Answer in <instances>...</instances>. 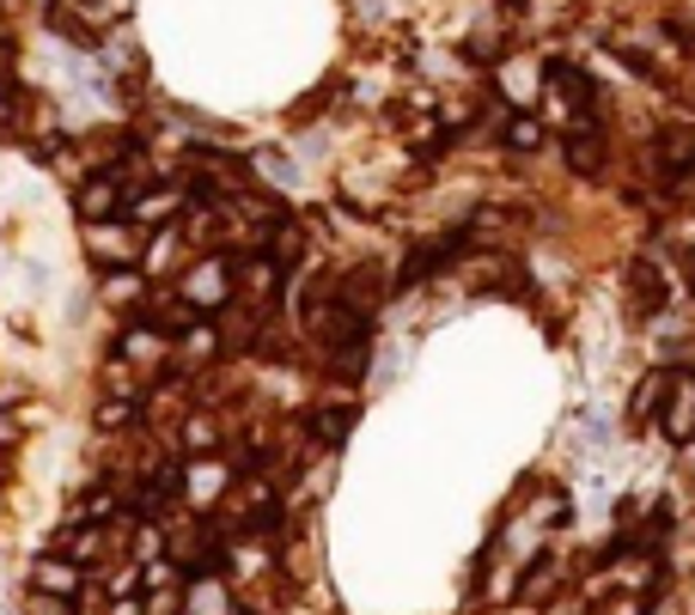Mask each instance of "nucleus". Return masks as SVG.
Masks as SVG:
<instances>
[{
  "label": "nucleus",
  "instance_id": "9d476101",
  "mask_svg": "<svg viewBox=\"0 0 695 615\" xmlns=\"http://www.w3.org/2000/svg\"><path fill=\"white\" fill-rule=\"evenodd\" d=\"M116 195H123V189H116L110 177H98V183H86V189H80V207L92 219H110V214H123V202H116Z\"/></svg>",
  "mask_w": 695,
  "mask_h": 615
},
{
  "label": "nucleus",
  "instance_id": "9b49d317",
  "mask_svg": "<svg viewBox=\"0 0 695 615\" xmlns=\"http://www.w3.org/2000/svg\"><path fill=\"white\" fill-rule=\"evenodd\" d=\"M49 25H56L61 37H74V43H86V49H92V25H80L68 7H49Z\"/></svg>",
  "mask_w": 695,
  "mask_h": 615
},
{
  "label": "nucleus",
  "instance_id": "ddd939ff",
  "mask_svg": "<svg viewBox=\"0 0 695 615\" xmlns=\"http://www.w3.org/2000/svg\"><path fill=\"white\" fill-rule=\"evenodd\" d=\"M684 293L695 299V251H684Z\"/></svg>",
  "mask_w": 695,
  "mask_h": 615
},
{
  "label": "nucleus",
  "instance_id": "7ed1b4c3",
  "mask_svg": "<svg viewBox=\"0 0 695 615\" xmlns=\"http://www.w3.org/2000/svg\"><path fill=\"white\" fill-rule=\"evenodd\" d=\"M226 299H232V256H202L184 274V305L189 311H226Z\"/></svg>",
  "mask_w": 695,
  "mask_h": 615
},
{
  "label": "nucleus",
  "instance_id": "f257e3e1",
  "mask_svg": "<svg viewBox=\"0 0 695 615\" xmlns=\"http://www.w3.org/2000/svg\"><path fill=\"white\" fill-rule=\"evenodd\" d=\"M544 80H549V56L537 43H512L507 56L488 68V91H495V104H507V110H537Z\"/></svg>",
  "mask_w": 695,
  "mask_h": 615
},
{
  "label": "nucleus",
  "instance_id": "1a4fd4ad",
  "mask_svg": "<svg viewBox=\"0 0 695 615\" xmlns=\"http://www.w3.org/2000/svg\"><path fill=\"white\" fill-rule=\"evenodd\" d=\"M226 481H232L226 463H196V469H189V500H196V506H214V500L226 494Z\"/></svg>",
  "mask_w": 695,
  "mask_h": 615
},
{
  "label": "nucleus",
  "instance_id": "39448f33",
  "mask_svg": "<svg viewBox=\"0 0 695 615\" xmlns=\"http://www.w3.org/2000/svg\"><path fill=\"white\" fill-rule=\"evenodd\" d=\"M500 147L512 153V159H537V153L549 147V128L537 110H507L500 116Z\"/></svg>",
  "mask_w": 695,
  "mask_h": 615
},
{
  "label": "nucleus",
  "instance_id": "0eeeda50",
  "mask_svg": "<svg viewBox=\"0 0 695 615\" xmlns=\"http://www.w3.org/2000/svg\"><path fill=\"white\" fill-rule=\"evenodd\" d=\"M31 585H37V597H74L80 592V567H74V560H37L31 567Z\"/></svg>",
  "mask_w": 695,
  "mask_h": 615
},
{
  "label": "nucleus",
  "instance_id": "2eb2a0df",
  "mask_svg": "<svg viewBox=\"0 0 695 615\" xmlns=\"http://www.w3.org/2000/svg\"><path fill=\"white\" fill-rule=\"evenodd\" d=\"M80 7H86V12H105V7H110V0H80Z\"/></svg>",
  "mask_w": 695,
  "mask_h": 615
},
{
  "label": "nucleus",
  "instance_id": "4468645a",
  "mask_svg": "<svg viewBox=\"0 0 695 615\" xmlns=\"http://www.w3.org/2000/svg\"><path fill=\"white\" fill-rule=\"evenodd\" d=\"M31 615H68V609H56V597H37V604H31Z\"/></svg>",
  "mask_w": 695,
  "mask_h": 615
},
{
  "label": "nucleus",
  "instance_id": "6e6552de",
  "mask_svg": "<svg viewBox=\"0 0 695 615\" xmlns=\"http://www.w3.org/2000/svg\"><path fill=\"white\" fill-rule=\"evenodd\" d=\"M189 195H177V189H153V195H135V202H128V219H135V226H159V219H172L177 207H184Z\"/></svg>",
  "mask_w": 695,
  "mask_h": 615
},
{
  "label": "nucleus",
  "instance_id": "f03ea898",
  "mask_svg": "<svg viewBox=\"0 0 695 615\" xmlns=\"http://www.w3.org/2000/svg\"><path fill=\"white\" fill-rule=\"evenodd\" d=\"M653 427L665 433L672 451L695 445V365H672V384H665V402H659V421Z\"/></svg>",
  "mask_w": 695,
  "mask_h": 615
},
{
  "label": "nucleus",
  "instance_id": "f8f14e48",
  "mask_svg": "<svg viewBox=\"0 0 695 615\" xmlns=\"http://www.w3.org/2000/svg\"><path fill=\"white\" fill-rule=\"evenodd\" d=\"M184 445H189V451H208V445H214V427H208V421H189V427H184Z\"/></svg>",
  "mask_w": 695,
  "mask_h": 615
},
{
  "label": "nucleus",
  "instance_id": "20e7f679",
  "mask_svg": "<svg viewBox=\"0 0 695 615\" xmlns=\"http://www.w3.org/2000/svg\"><path fill=\"white\" fill-rule=\"evenodd\" d=\"M665 384H672V365H659V360H653L647 372H635V384H628V427H653V421H659Z\"/></svg>",
  "mask_w": 695,
  "mask_h": 615
},
{
  "label": "nucleus",
  "instance_id": "423d86ee",
  "mask_svg": "<svg viewBox=\"0 0 695 615\" xmlns=\"http://www.w3.org/2000/svg\"><path fill=\"white\" fill-rule=\"evenodd\" d=\"M354 421H360L354 402H330V409H312V421H305V427H312V439L324 445V451H336V445L354 433Z\"/></svg>",
  "mask_w": 695,
  "mask_h": 615
}]
</instances>
